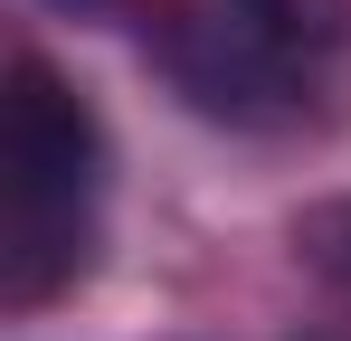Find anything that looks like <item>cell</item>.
Listing matches in <instances>:
<instances>
[{
  "label": "cell",
  "instance_id": "3",
  "mask_svg": "<svg viewBox=\"0 0 351 341\" xmlns=\"http://www.w3.org/2000/svg\"><path fill=\"white\" fill-rule=\"evenodd\" d=\"M304 247H313V256H323V266L351 284V209H323V218L304 227Z\"/></svg>",
  "mask_w": 351,
  "mask_h": 341
},
{
  "label": "cell",
  "instance_id": "2",
  "mask_svg": "<svg viewBox=\"0 0 351 341\" xmlns=\"http://www.w3.org/2000/svg\"><path fill=\"white\" fill-rule=\"evenodd\" d=\"M228 19H247L266 48H304V0H228Z\"/></svg>",
  "mask_w": 351,
  "mask_h": 341
},
{
  "label": "cell",
  "instance_id": "1",
  "mask_svg": "<svg viewBox=\"0 0 351 341\" xmlns=\"http://www.w3.org/2000/svg\"><path fill=\"white\" fill-rule=\"evenodd\" d=\"M0 180H10V294L38 303L58 275L86 266V209L105 180V133L48 57H10Z\"/></svg>",
  "mask_w": 351,
  "mask_h": 341
}]
</instances>
